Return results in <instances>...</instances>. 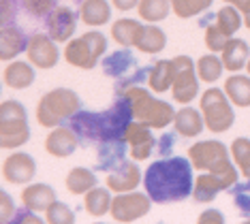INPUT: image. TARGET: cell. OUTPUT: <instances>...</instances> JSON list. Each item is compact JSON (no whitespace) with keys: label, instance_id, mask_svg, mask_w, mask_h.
<instances>
[{"label":"cell","instance_id":"obj_1","mask_svg":"<svg viewBox=\"0 0 250 224\" xmlns=\"http://www.w3.org/2000/svg\"><path fill=\"white\" fill-rule=\"evenodd\" d=\"M144 186L150 199L158 205L178 203L192 194V163L190 158L173 156L152 163L146 169Z\"/></svg>","mask_w":250,"mask_h":224},{"label":"cell","instance_id":"obj_2","mask_svg":"<svg viewBox=\"0 0 250 224\" xmlns=\"http://www.w3.org/2000/svg\"><path fill=\"white\" fill-rule=\"evenodd\" d=\"M133 105L126 96L113 101L109 109L101 113L79 111L69 120V126L75 130L82 143H103L126 135L128 124L133 122Z\"/></svg>","mask_w":250,"mask_h":224},{"label":"cell","instance_id":"obj_3","mask_svg":"<svg viewBox=\"0 0 250 224\" xmlns=\"http://www.w3.org/2000/svg\"><path fill=\"white\" fill-rule=\"evenodd\" d=\"M122 96H126L133 105V116L135 120L147 124L150 128L161 130L165 126H169L175 120V111L169 102L161 99H154L146 88L141 85H128V88L120 90Z\"/></svg>","mask_w":250,"mask_h":224},{"label":"cell","instance_id":"obj_4","mask_svg":"<svg viewBox=\"0 0 250 224\" xmlns=\"http://www.w3.org/2000/svg\"><path fill=\"white\" fill-rule=\"evenodd\" d=\"M82 109L77 92L69 88H56L39 101L37 107V120L45 128H54L60 126L64 120H71Z\"/></svg>","mask_w":250,"mask_h":224},{"label":"cell","instance_id":"obj_5","mask_svg":"<svg viewBox=\"0 0 250 224\" xmlns=\"http://www.w3.org/2000/svg\"><path fill=\"white\" fill-rule=\"evenodd\" d=\"M30 139L26 109L20 101H2L0 105V145L4 149L21 147Z\"/></svg>","mask_w":250,"mask_h":224},{"label":"cell","instance_id":"obj_6","mask_svg":"<svg viewBox=\"0 0 250 224\" xmlns=\"http://www.w3.org/2000/svg\"><path fill=\"white\" fill-rule=\"evenodd\" d=\"M188 158L195 169L212 171L218 175H233L235 166L229 160V149L220 141H201L188 149Z\"/></svg>","mask_w":250,"mask_h":224},{"label":"cell","instance_id":"obj_7","mask_svg":"<svg viewBox=\"0 0 250 224\" xmlns=\"http://www.w3.org/2000/svg\"><path fill=\"white\" fill-rule=\"evenodd\" d=\"M105 49H107V39L101 32L92 30L82 34L79 39H73L64 49V58L73 66L90 71V68L96 66V62L105 54Z\"/></svg>","mask_w":250,"mask_h":224},{"label":"cell","instance_id":"obj_8","mask_svg":"<svg viewBox=\"0 0 250 224\" xmlns=\"http://www.w3.org/2000/svg\"><path fill=\"white\" fill-rule=\"evenodd\" d=\"M201 113L206 120V126L212 133H225L233 126V109L231 99H227V92L218 88H209L201 94Z\"/></svg>","mask_w":250,"mask_h":224},{"label":"cell","instance_id":"obj_9","mask_svg":"<svg viewBox=\"0 0 250 224\" xmlns=\"http://www.w3.org/2000/svg\"><path fill=\"white\" fill-rule=\"evenodd\" d=\"M154 201L150 199V194L144 192H120L116 199L111 201V218L116 222H135L139 218L150 214V207Z\"/></svg>","mask_w":250,"mask_h":224},{"label":"cell","instance_id":"obj_10","mask_svg":"<svg viewBox=\"0 0 250 224\" xmlns=\"http://www.w3.org/2000/svg\"><path fill=\"white\" fill-rule=\"evenodd\" d=\"M173 60H175V79L171 85L173 101L182 102V105H188L199 94L197 66L192 64L190 56H175Z\"/></svg>","mask_w":250,"mask_h":224},{"label":"cell","instance_id":"obj_11","mask_svg":"<svg viewBox=\"0 0 250 224\" xmlns=\"http://www.w3.org/2000/svg\"><path fill=\"white\" fill-rule=\"evenodd\" d=\"M28 60H30L32 66L37 68H54L56 62H58L60 54H58V47H56V41L49 34H43V32H37L30 37L28 41Z\"/></svg>","mask_w":250,"mask_h":224},{"label":"cell","instance_id":"obj_12","mask_svg":"<svg viewBox=\"0 0 250 224\" xmlns=\"http://www.w3.org/2000/svg\"><path fill=\"white\" fill-rule=\"evenodd\" d=\"M233 183H237V173L233 175H218V173H201L195 182V188H192V199L197 203H212L216 199V194L229 190Z\"/></svg>","mask_w":250,"mask_h":224},{"label":"cell","instance_id":"obj_13","mask_svg":"<svg viewBox=\"0 0 250 224\" xmlns=\"http://www.w3.org/2000/svg\"><path fill=\"white\" fill-rule=\"evenodd\" d=\"M37 173V163L30 154L24 152H15L2 163V177L9 183H28Z\"/></svg>","mask_w":250,"mask_h":224},{"label":"cell","instance_id":"obj_14","mask_svg":"<svg viewBox=\"0 0 250 224\" xmlns=\"http://www.w3.org/2000/svg\"><path fill=\"white\" fill-rule=\"evenodd\" d=\"M77 15L69 7H56L52 13L47 15V34L56 43H64L75 34L77 28Z\"/></svg>","mask_w":250,"mask_h":224},{"label":"cell","instance_id":"obj_15","mask_svg":"<svg viewBox=\"0 0 250 224\" xmlns=\"http://www.w3.org/2000/svg\"><path fill=\"white\" fill-rule=\"evenodd\" d=\"M126 141L130 147V156L133 160H146L150 158L152 149H154V137L150 133V126L139 122V120H133L126 128Z\"/></svg>","mask_w":250,"mask_h":224},{"label":"cell","instance_id":"obj_16","mask_svg":"<svg viewBox=\"0 0 250 224\" xmlns=\"http://www.w3.org/2000/svg\"><path fill=\"white\" fill-rule=\"evenodd\" d=\"M79 145V137L75 135V130L71 128H64V126H60V128H56L52 135H47V139H45V152L52 154L54 158H69L73 152L77 149Z\"/></svg>","mask_w":250,"mask_h":224},{"label":"cell","instance_id":"obj_17","mask_svg":"<svg viewBox=\"0 0 250 224\" xmlns=\"http://www.w3.org/2000/svg\"><path fill=\"white\" fill-rule=\"evenodd\" d=\"M126 137H118L99 143V152H96V163L101 171H116L124 163V154H126Z\"/></svg>","mask_w":250,"mask_h":224},{"label":"cell","instance_id":"obj_18","mask_svg":"<svg viewBox=\"0 0 250 224\" xmlns=\"http://www.w3.org/2000/svg\"><path fill=\"white\" fill-rule=\"evenodd\" d=\"M139 182H141V169L130 160H124L113 173L107 175V188L113 192H130L139 186Z\"/></svg>","mask_w":250,"mask_h":224},{"label":"cell","instance_id":"obj_19","mask_svg":"<svg viewBox=\"0 0 250 224\" xmlns=\"http://www.w3.org/2000/svg\"><path fill=\"white\" fill-rule=\"evenodd\" d=\"M28 41H30V37H26L20 28L4 26L2 32H0V58L4 62L13 60L15 56H20L21 51L28 49Z\"/></svg>","mask_w":250,"mask_h":224},{"label":"cell","instance_id":"obj_20","mask_svg":"<svg viewBox=\"0 0 250 224\" xmlns=\"http://www.w3.org/2000/svg\"><path fill=\"white\" fill-rule=\"evenodd\" d=\"M54 201H56V192L47 183H35V186L24 188V192H21V203L30 211H47Z\"/></svg>","mask_w":250,"mask_h":224},{"label":"cell","instance_id":"obj_21","mask_svg":"<svg viewBox=\"0 0 250 224\" xmlns=\"http://www.w3.org/2000/svg\"><path fill=\"white\" fill-rule=\"evenodd\" d=\"M220 54H223V64L227 71L237 73V71H242V68H246L248 58H250V47L246 41L231 37L229 43L225 45V49L220 51Z\"/></svg>","mask_w":250,"mask_h":224},{"label":"cell","instance_id":"obj_22","mask_svg":"<svg viewBox=\"0 0 250 224\" xmlns=\"http://www.w3.org/2000/svg\"><path fill=\"white\" fill-rule=\"evenodd\" d=\"M173 79H175V60H158L154 66L147 71V83L150 88L163 94L167 92L169 88L173 85Z\"/></svg>","mask_w":250,"mask_h":224},{"label":"cell","instance_id":"obj_23","mask_svg":"<svg viewBox=\"0 0 250 224\" xmlns=\"http://www.w3.org/2000/svg\"><path fill=\"white\" fill-rule=\"evenodd\" d=\"M173 126H175V133L182 137H197L201 135L206 120L201 118V111H197L195 107H184L175 113Z\"/></svg>","mask_w":250,"mask_h":224},{"label":"cell","instance_id":"obj_24","mask_svg":"<svg viewBox=\"0 0 250 224\" xmlns=\"http://www.w3.org/2000/svg\"><path fill=\"white\" fill-rule=\"evenodd\" d=\"M144 24H139L137 20H128V17H122L116 24L111 26V37L113 41L122 47H137V41L144 32Z\"/></svg>","mask_w":250,"mask_h":224},{"label":"cell","instance_id":"obj_25","mask_svg":"<svg viewBox=\"0 0 250 224\" xmlns=\"http://www.w3.org/2000/svg\"><path fill=\"white\" fill-rule=\"evenodd\" d=\"M137 62H135L133 54L128 49H118L113 51L111 56H107L103 60V71L107 77H113V79H122L124 75H128L130 71H135Z\"/></svg>","mask_w":250,"mask_h":224},{"label":"cell","instance_id":"obj_26","mask_svg":"<svg viewBox=\"0 0 250 224\" xmlns=\"http://www.w3.org/2000/svg\"><path fill=\"white\" fill-rule=\"evenodd\" d=\"M79 17L86 26H103L111 17V7L107 0H83Z\"/></svg>","mask_w":250,"mask_h":224},{"label":"cell","instance_id":"obj_27","mask_svg":"<svg viewBox=\"0 0 250 224\" xmlns=\"http://www.w3.org/2000/svg\"><path fill=\"white\" fill-rule=\"evenodd\" d=\"M4 83L13 90H26L35 83V71L28 62H11L4 68Z\"/></svg>","mask_w":250,"mask_h":224},{"label":"cell","instance_id":"obj_28","mask_svg":"<svg viewBox=\"0 0 250 224\" xmlns=\"http://www.w3.org/2000/svg\"><path fill=\"white\" fill-rule=\"evenodd\" d=\"M225 92L235 107H250V77L231 75L225 81Z\"/></svg>","mask_w":250,"mask_h":224},{"label":"cell","instance_id":"obj_29","mask_svg":"<svg viewBox=\"0 0 250 224\" xmlns=\"http://www.w3.org/2000/svg\"><path fill=\"white\" fill-rule=\"evenodd\" d=\"M64 183H66V190L71 194H86L88 190H92L96 186V175H94V171L86 169V166H75V169L69 171Z\"/></svg>","mask_w":250,"mask_h":224},{"label":"cell","instance_id":"obj_30","mask_svg":"<svg viewBox=\"0 0 250 224\" xmlns=\"http://www.w3.org/2000/svg\"><path fill=\"white\" fill-rule=\"evenodd\" d=\"M111 194H109V188H92V190L86 192V201H83V207L90 216L94 218H101L105 216L107 211H111Z\"/></svg>","mask_w":250,"mask_h":224},{"label":"cell","instance_id":"obj_31","mask_svg":"<svg viewBox=\"0 0 250 224\" xmlns=\"http://www.w3.org/2000/svg\"><path fill=\"white\" fill-rule=\"evenodd\" d=\"M165 45H167V37L158 26H146L141 32L139 41H137V49L144 54H158Z\"/></svg>","mask_w":250,"mask_h":224},{"label":"cell","instance_id":"obj_32","mask_svg":"<svg viewBox=\"0 0 250 224\" xmlns=\"http://www.w3.org/2000/svg\"><path fill=\"white\" fill-rule=\"evenodd\" d=\"M137 9H139V17H141V20L154 24V21H163L165 17L169 15L171 0H139Z\"/></svg>","mask_w":250,"mask_h":224},{"label":"cell","instance_id":"obj_33","mask_svg":"<svg viewBox=\"0 0 250 224\" xmlns=\"http://www.w3.org/2000/svg\"><path fill=\"white\" fill-rule=\"evenodd\" d=\"M225 71V64H223V58H216L214 54H208V56H201L197 60V75L203 83H214L218 81V77L223 75Z\"/></svg>","mask_w":250,"mask_h":224},{"label":"cell","instance_id":"obj_34","mask_svg":"<svg viewBox=\"0 0 250 224\" xmlns=\"http://www.w3.org/2000/svg\"><path fill=\"white\" fill-rule=\"evenodd\" d=\"M242 11L237 7H233V4H229V7H223L218 11V13H214V21L216 26L220 28L225 34H229V37H233V32L240 30L242 26Z\"/></svg>","mask_w":250,"mask_h":224},{"label":"cell","instance_id":"obj_35","mask_svg":"<svg viewBox=\"0 0 250 224\" xmlns=\"http://www.w3.org/2000/svg\"><path fill=\"white\" fill-rule=\"evenodd\" d=\"M214 0H171V9L173 13L182 17V20H188L199 13H203L206 9L212 7Z\"/></svg>","mask_w":250,"mask_h":224},{"label":"cell","instance_id":"obj_36","mask_svg":"<svg viewBox=\"0 0 250 224\" xmlns=\"http://www.w3.org/2000/svg\"><path fill=\"white\" fill-rule=\"evenodd\" d=\"M231 156L235 164L242 169V173L250 180V139L248 137H237L231 143Z\"/></svg>","mask_w":250,"mask_h":224},{"label":"cell","instance_id":"obj_37","mask_svg":"<svg viewBox=\"0 0 250 224\" xmlns=\"http://www.w3.org/2000/svg\"><path fill=\"white\" fill-rule=\"evenodd\" d=\"M231 199L235 209L240 211L242 218H246V222H250V182L246 183H233L229 188Z\"/></svg>","mask_w":250,"mask_h":224},{"label":"cell","instance_id":"obj_38","mask_svg":"<svg viewBox=\"0 0 250 224\" xmlns=\"http://www.w3.org/2000/svg\"><path fill=\"white\" fill-rule=\"evenodd\" d=\"M203 24H206V45H208V49L209 51H223L231 37L220 30V28L216 26V21H212V24L203 21Z\"/></svg>","mask_w":250,"mask_h":224},{"label":"cell","instance_id":"obj_39","mask_svg":"<svg viewBox=\"0 0 250 224\" xmlns=\"http://www.w3.org/2000/svg\"><path fill=\"white\" fill-rule=\"evenodd\" d=\"M47 220L49 224H73L75 222V214H73V209L71 207H66L64 203H58V201H54L52 203V207H49L47 211Z\"/></svg>","mask_w":250,"mask_h":224},{"label":"cell","instance_id":"obj_40","mask_svg":"<svg viewBox=\"0 0 250 224\" xmlns=\"http://www.w3.org/2000/svg\"><path fill=\"white\" fill-rule=\"evenodd\" d=\"M56 7H58V4H56V0H24V9L30 15H35V17L49 15Z\"/></svg>","mask_w":250,"mask_h":224},{"label":"cell","instance_id":"obj_41","mask_svg":"<svg viewBox=\"0 0 250 224\" xmlns=\"http://www.w3.org/2000/svg\"><path fill=\"white\" fill-rule=\"evenodd\" d=\"M0 201H2V214H0V220L2 222H11V218L15 216V207H13V199L9 197L7 192H0Z\"/></svg>","mask_w":250,"mask_h":224},{"label":"cell","instance_id":"obj_42","mask_svg":"<svg viewBox=\"0 0 250 224\" xmlns=\"http://www.w3.org/2000/svg\"><path fill=\"white\" fill-rule=\"evenodd\" d=\"M199 224H223L225 222V218L223 214H220L218 209H208V211H203L201 216H199Z\"/></svg>","mask_w":250,"mask_h":224},{"label":"cell","instance_id":"obj_43","mask_svg":"<svg viewBox=\"0 0 250 224\" xmlns=\"http://www.w3.org/2000/svg\"><path fill=\"white\" fill-rule=\"evenodd\" d=\"M11 17H15V0H2V24L7 26Z\"/></svg>","mask_w":250,"mask_h":224},{"label":"cell","instance_id":"obj_44","mask_svg":"<svg viewBox=\"0 0 250 224\" xmlns=\"http://www.w3.org/2000/svg\"><path fill=\"white\" fill-rule=\"evenodd\" d=\"M28 211H30V209L21 211V214H15V216H13V218H15L13 222H32V224H39V222H43L41 218H37L35 214H28Z\"/></svg>","mask_w":250,"mask_h":224},{"label":"cell","instance_id":"obj_45","mask_svg":"<svg viewBox=\"0 0 250 224\" xmlns=\"http://www.w3.org/2000/svg\"><path fill=\"white\" fill-rule=\"evenodd\" d=\"M111 2L118 11H130L133 7H137L139 0H111Z\"/></svg>","mask_w":250,"mask_h":224},{"label":"cell","instance_id":"obj_46","mask_svg":"<svg viewBox=\"0 0 250 224\" xmlns=\"http://www.w3.org/2000/svg\"><path fill=\"white\" fill-rule=\"evenodd\" d=\"M227 4H233V7H237L242 11V15L250 13V0H225Z\"/></svg>","mask_w":250,"mask_h":224},{"label":"cell","instance_id":"obj_47","mask_svg":"<svg viewBox=\"0 0 250 224\" xmlns=\"http://www.w3.org/2000/svg\"><path fill=\"white\" fill-rule=\"evenodd\" d=\"M244 24H246V28L250 30V13H246V15H244Z\"/></svg>","mask_w":250,"mask_h":224},{"label":"cell","instance_id":"obj_48","mask_svg":"<svg viewBox=\"0 0 250 224\" xmlns=\"http://www.w3.org/2000/svg\"><path fill=\"white\" fill-rule=\"evenodd\" d=\"M246 71H248V75H250V58H248V64H246Z\"/></svg>","mask_w":250,"mask_h":224},{"label":"cell","instance_id":"obj_49","mask_svg":"<svg viewBox=\"0 0 250 224\" xmlns=\"http://www.w3.org/2000/svg\"><path fill=\"white\" fill-rule=\"evenodd\" d=\"M75 2H83V0H75Z\"/></svg>","mask_w":250,"mask_h":224}]
</instances>
